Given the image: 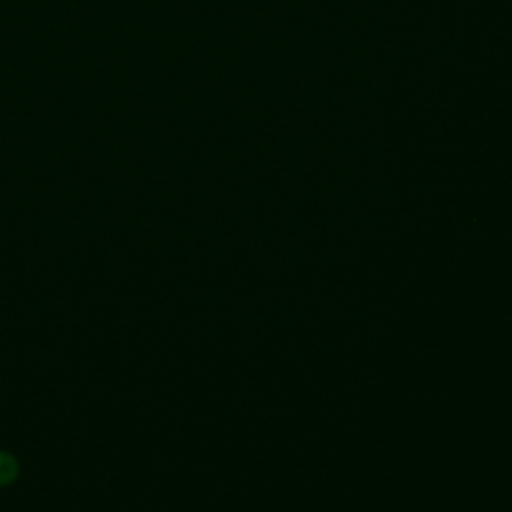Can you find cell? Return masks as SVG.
Masks as SVG:
<instances>
[{
	"mask_svg": "<svg viewBox=\"0 0 512 512\" xmlns=\"http://www.w3.org/2000/svg\"><path fill=\"white\" fill-rule=\"evenodd\" d=\"M18 472H20L18 460L10 452L0 450V488L12 484L18 478Z\"/></svg>",
	"mask_w": 512,
	"mask_h": 512,
	"instance_id": "obj_1",
	"label": "cell"
}]
</instances>
